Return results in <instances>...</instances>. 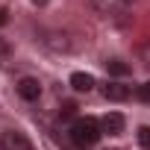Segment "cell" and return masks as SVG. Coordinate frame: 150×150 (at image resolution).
I'll return each mask as SVG.
<instances>
[{
    "mask_svg": "<svg viewBox=\"0 0 150 150\" xmlns=\"http://www.w3.org/2000/svg\"><path fill=\"white\" fill-rule=\"evenodd\" d=\"M135 97H138V100H144V103H150V83H144V86H138V91H135Z\"/></svg>",
    "mask_w": 150,
    "mask_h": 150,
    "instance_id": "cell-11",
    "label": "cell"
},
{
    "mask_svg": "<svg viewBox=\"0 0 150 150\" xmlns=\"http://www.w3.org/2000/svg\"><path fill=\"white\" fill-rule=\"evenodd\" d=\"M124 115L121 112H109V115H103V121H100V129L106 132V135H121L124 132Z\"/></svg>",
    "mask_w": 150,
    "mask_h": 150,
    "instance_id": "cell-5",
    "label": "cell"
},
{
    "mask_svg": "<svg viewBox=\"0 0 150 150\" xmlns=\"http://www.w3.org/2000/svg\"><path fill=\"white\" fill-rule=\"evenodd\" d=\"M6 24H9V12L0 6V27H6Z\"/></svg>",
    "mask_w": 150,
    "mask_h": 150,
    "instance_id": "cell-13",
    "label": "cell"
},
{
    "mask_svg": "<svg viewBox=\"0 0 150 150\" xmlns=\"http://www.w3.org/2000/svg\"><path fill=\"white\" fill-rule=\"evenodd\" d=\"M68 135H71V144L77 150H88V147H94L100 141L103 129H100V121H94V118H77L71 124Z\"/></svg>",
    "mask_w": 150,
    "mask_h": 150,
    "instance_id": "cell-1",
    "label": "cell"
},
{
    "mask_svg": "<svg viewBox=\"0 0 150 150\" xmlns=\"http://www.w3.org/2000/svg\"><path fill=\"white\" fill-rule=\"evenodd\" d=\"M68 35H59V33H47V38H44V44L50 47V50H71V41H65Z\"/></svg>",
    "mask_w": 150,
    "mask_h": 150,
    "instance_id": "cell-8",
    "label": "cell"
},
{
    "mask_svg": "<svg viewBox=\"0 0 150 150\" xmlns=\"http://www.w3.org/2000/svg\"><path fill=\"white\" fill-rule=\"evenodd\" d=\"M88 3L100 18H124L132 6V0H88Z\"/></svg>",
    "mask_w": 150,
    "mask_h": 150,
    "instance_id": "cell-2",
    "label": "cell"
},
{
    "mask_svg": "<svg viewBox=\"0 0 150 150\" xmlns=\"http://www.w3.org/2000/svg\"><path fill=\"white\" fill-rule=\"evenodd\" d=\"M0 150H33V144H30V138H27L24 132L6 129L3 138H0Z\"/></svg>",
    "mask_w": 150,
    "mask_h": 150,
    "instance_id": "cell-3",
    "label": "cell"
},
{
    "mask_svg": "<svg viewBox=\"0 0 150 150\" xmlns=\"http://www.w3.org/2000/svg\"><path fill=\"white\" fill-rule=\"evenodd\" d=\"M106 71L112 74V77H127V74H129V65H124L121 59H109V62H106Z\"/></svg>",
    "mask_w": 150,
    "mask_h": 150,
    "instance_id": "cell-9",
    "label": "cell"
},
{
    "mask_svg": "<svg viewBox=\"0 0 150 150\" xmlns=\"http://www.w3.org/2000/svg\"><path fill=\"white\" fill-rule=\"evenodd\" d=\"M33 3H35V6H44V3H47V0H33Z\"/></svg>",
    "mask_w": 150,
    "mask_h": 150,
    "instance_id": "cell-14",
    "label": "cell"
},
{
    "mask_svg": "<svg viewBox=\"0 0 150 150\" xmlns=\"http://www.w3.org/2000/svg\"><path fill=\"white\" fill-rule=\"evenodd\" d=\"M135 138H138V147L141 150H150V127H138Z\"/></svg>",
    "mask_w": 150,
    "mask_h": 150,
    "instance_id": "cell-10",
    "label": "cell"
},
{
    "mask_svg": "<svg viewBox=\"0 0 150 150\" xmlns=\"http://www.w3.org/2000/svg\"><path fill=\"white\" fill-rule=\"evenodd\" d=\"M71 86H74V91H91L94 88V77L77 71V74H71Z\"/></svg>",
    "mask_w": 150,
    "mask_h": 150,
    "instance_id": "cell-7",
    "label": "cell"
},
{
    "mask_svg": "<svg viewBox=\"0 0 150 150\" xmlns=\"http://www.w3.org/2000/svg\"><path fill=\"white\" fill-rule=\"evenodd\" d=\"M103 94H106V100H127L132 94V88L124 86V83H118V80H112V83L103 86Z\"/></svg>",
    "mask_w": 150,
    "mask_h": 150,
    "instance_id": "cell-6",
    "label": "cell"
},
{
    "mask_svg": "<svg viewBox=\"0 0 150 150\" xmlns=\"http://www.w3.org/2000/svg\"><path fill=\"white\" fill-rule=\"evenodd\" d=\"M15 88H18L21 100H27V103H35V100L41 97V83H38V80H33V77H21Z\"/></svg>",
    "mask_w": 150,
    "mask_h": 150,
    "instance_id": "cell-4",
    "label": "cell"
},
{
    "mask_svg": "<svg viewBox=\"0 0 150 150\" xmlns=\"http://www.w3.org/2000/svg\"><path fill=\"white\" fill-rule=\"evenodd\" d=\"M138 56H141V62H144V65H150V41H144V44L138 47Z\"/></svg>",
    "mask_w": 150,
    "mask_h": 150,
    "instance_id": "cell-12",
    "label": "cell"
}]
</instances>
